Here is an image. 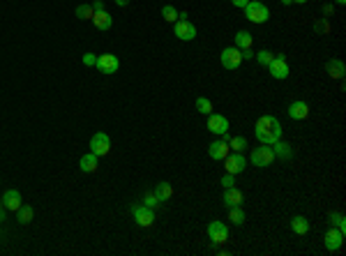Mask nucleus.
Masks as SVG:
<instances>
[{
	"label": "nucleus",
	"instance_id": "79ce46f5",
	"mask_svg": "<svg viewBox=\"0 0 346 256\" xmlns=\"http://www.w3.org/2000/svg\"><path fill=\"white\" fill-rule=\"evenodd\" d=\"M333 12V5H323V14H330Z\"/></svg>",
	"mask_w": 346,
	"mask_h": 256
},
{
	"label": "nucleus",
	"instance_id": "393cba45",
	"mask_svg": "<svg viewBox=\"0 0 346 256\" xmlns=\"http://www.w3.org/2000/svg\"><path fill=\"white\" fill-rule=\"evenodd\" d=\"M33 208L30 205H26V203H21V208L16 210V217H19V224H30L33 222Z\"/></svg>",
	"mask_w": 346,
	"mask_h": 256
},
{
	"label": "nucleus",
	"instance_id": "ddd939ff",
	"mask_svg": "<svg viewBox=\"0 0 346 256\" xmlns=\"http://www.w3.org/2000/svg\"><path fill=\"white\" fill-rule=\"evenodd\" d=\"M323 240H326V250L328 252H337L342 245H344V233H342L340 229H330Z\"/></svg>",
	"mask_w": 346,
	"mask_h": 256
},
{
	"label": "nucleus",
	"instance_id": "c756f323",
	"mask_svg": "<svg viewBox=\"0 0 346 256\" xmlns=\"http://www.w3.org/2000/svg\"><path fill=\"white\" fill-rule=\"evenodd\" d=\"M93 7L90 5H79L76 7V16H79V19H83V21H88V19H93Z\"/></svg>",
	"mask_w": 346,
	"mask_h": 256
},
{
	"label": "nucleus",
	"instance_id": "a878e982",
	"mask_svg": "<svg viewBox=\"0 0 346 256\" xmlns=\"http://www.w3.org/2000/svg\"><path fill=\"white\" fill-rule=\"evenodd\" d=\"M229 222L235 224V226H240V224L245 222V212H242V208H240V205H235V208H229Z\"/></svg>",
	"mask_w": 346,
	"mask_h": 256
},
{
	"label": "nucleus",
	"instance_id": "f3484780",
	"mask_svg": "<svg viewBox=\"0 0 346 256\" xmlns=\"http://www.w3.org/2000/svg\"><path fill=\"white\" fill-rule=\"evenodd\" d=\"M288 115H291L293 120H305L307 115H309V106H307V102H291L288 104Z\"/></svg>",
	"mask_w": 346,
	"mask_h": 256
},
{
	"label": "nucleus",
	"instance_id": "7ed1b4c3",
	"mask_svg": "<svg viewBox=\"0 0 346 256\" xmlns=\"http://www.w3.org/2000/svg\"><path fill=\"white\" fill-rule=\"evenodd\" d=\"M275 162V153H273V146H261V148H254L252 150V164L259 166V169H266L270 164Z\"/></svg>",
	"mask_w": 346,
	"mask_h": 256
},
{
	"label": "nucleus",
	"instance_id": "37998d69",
	"mask_svg": "<svg viewBox=\"0 0 346 256\" xmlns=\"http://www.w3.org/2000/svg\"><path fill=\"white\" fill-rule=\"evenodd\" d=\"M282 2H284V5H291V2H293V0H282Z\"/></svg>",
	"mask_w": 346,
	"mask_h": 256
},
{
	"label": "nucleus",
	"instance_id": "a18cd8bd",
	"mask_svg": "<svg viewBox=\"0 0 346 256\" xmlns=\"http://www.w3.org/2000/svg\"><path fill=\"white\" fill-rule=\"evenodd\" d=\"M293 2H300V5H302V2H307V0H293Z\"/></svg>",
	"mask_w": 346,
	"mask_h": 256
},
{
	"label": "nucleus",
	"instance_id": "aec40b11",
	"mask_svg": "<svg viewBox=\"0 0 346 256\" xmlns=\"http://www.w3.org/2000/svg\"><path fill=\"white\" fill-rule=\"evenodd\" d=\"M79 166H81L83 173H95V171H97V155H95V153L83 155L81 157V162H79Z\"/></svg>",
	"mask_w": 346,
	"mask_h": 256
},
{
	"label": "nucleus",
	"instance_id": "e433bc0d",
	"mask_svg": "<svg viewBox=\"0 0 346 256\" xmlns=\"http://www.w3.org/2000/svg\"><path fill=\"white\" fill-rule=\"evenodd\" d=\"M222 185H224V189H227V187H233V175H231V173L224 175V178H222Z\"/></svg>",
	"mask_w": 346,
	"mask_h": 256
},
{
	"label": "nucleus",
	"instance_id": "f257e3e1",
	"mask_svg": "<svg viewBox=\"0 0 346 256\" xmlns=\"http://www.w3.org/2000/svg\"><path fill=\"white\" fill-rule=\"evenodd\" d=\"M254 134H256V139L261 143L273 146L275 141L282 139V125L275 115H261L259 120H256V125H254Z\"/></svg>",
	"mask_w": 346,
	"mask_h": 256
},
{
	"label": "nucleus",
	"instance_id": "4be33fe9",
	"mask_svg": "<svg viewBox=\"0 0 346 256\" xmlns=\"http://www.w3.org/2000/svg\"><path fill=\"white\" fill-rule=\"evenodd\" d=\"M291 229H293V233H298V236H305L307 231H309V222H307L302 215H295V217L291 219Z\"/></svg>",
	"mask_w": 346,
	"mask_h": 256
},
{
	"label": "nucleus",
	"instance_id": "6ab92c4d",
	"mask_svg": "<svg viewBox=\"0 0 346 256\" xmlns=\"http://www.w3.org/2000/svg\"><path fill=\"white\" fill-rule=\"evenodd\" d=\"M93 26L97 28V30H109V28L114 26V19L109 16L107 12H97V14H93Z\"/></svg>",
	"mask_w": 346,
	"mask_h": 256
},
{
	"label": "nucleus",
	"instance_id": "cd10ccee",
	"mask_svg": "<svg viewBox=\"0 0 346 256\" xmlns=\"http://www.w3.org/2000/svg\"><path fill=\"white\" fill-rule=\"evenodd\" d=\"M229 148H231L233 153H242V150L247 148V139L245 136H233L231 141H229Z\"/></svg>",
	"mask_w": 346,
	"mask_h": 256
},
{
	"label": "nucleus",
	"instance_id": "423d86ee",
	"mask_svg": "<svg viewBox=\"0 0 346 256\" xmlns=\"http://www.w3.org/2000/svg\"><path fill=\"white\" fill-rule=\"evenodd\" d=\"M95 67L100 69L102 74H115L120 67V60H118V55H114V53H102V55H97Z\"/></svg>",
	"mask_w": 346,
	"mask_h": 256
},
{
	"label": "nucleus",
	"instance_id": "a211bd4d",
	"mask_svg": "<svg viewBox=\"0 0 346 256\" xmlns=\"http://www.w3.org/2000/svg\"><path fill=\"white\" fill-rule=\"evenodd\" d=\"M326 72L333 76V79H344L346 67H344V62H342V60L333 58V60H328V62H326Z\"/></svg>",
	"mask_w": 346,
	"mask_h": 256
},
{
	"label": "nucleus",
	"instance_id": "4c0bfd02",
	"mask_svg": "<svg viewBox=\"0 0 346 256\" xmlns=\"http://www.w3.org/2000/svg\"><path fill=\"white\" fill-rule=\"evenodd\" d=\"M240 53H242V60H252V58H254V53H252V51H249V49H245V51H240Z\"/></svg>",
	"mask_w": 346,
	"mask_h": 256
},
{
	"label": "nucleus",
	"instance_id": "49530a36",
	"mask_svg": "<svg viewBox=\"0 0 346 256\" xmlns=\"http://www.w3.org/2000/svg\"><path fill=\"white\" fill-rule=\"evenodd\" d=\"M259 2H261V0H259Z\"/></svg>",
	"mask_w": 346,
	"mask_h": 256
},
{
	"label": "nucleus",
	"instance_id": "5701e85b",
	"mask_svg": "<svg viewBox=\"0 0 346 256\" xmlns=\"http://www.w3.org/2000/svg\"><path fill=\"white\" fill-rule=\"evenodd\" d=\"M273 153H275V157H282V159H291L293 157L291 146H288V143H282V141L273 143Z\"/></svg>",
	"mask_w": 346,
	"mask_h": 256
},
{
	"label": "nucleus",
	"instance_id": "9d476101",
	"mask_svg": "<svg viewBox=\"0 0 346 256\" xmlns=\"http://www.w3.org/2000/svg\"><path fill=\"white\" fill-rule=\"evenodd\" d=\"M208 238L215 245H224L229 238V226L224 222H210L208 224Z\"/></svg>",
	"mask_w": 346,
	"mask_h": 256
},
{
	"label": "nucleus",
	"instance_id": "2f4dec72",
	"mask_svg": "<svg viewBox=\"0 0 346 256\" xmlns=\"http://www.w3.org/2000/svg\"><path fill=\"white\" fill-rule=\"evenodd\" d=\"M254 58H256L261 65H266V67H268V65H270V60H273L275 55L270 53V51H266V49H263V51H259V53H254Z\"/></svg>",
	"mask_w": 346,
	"mask_h": 256
},
{
	"label": "nucleus",
	"instance_id": "bb28decb",
	"mask_svg": "<svg viewBox=\"0 0 346 256\" xmlns=\"http://www.w3.org/2000/svg\"><path fill=\"white\" fill-rule=\"evenodd\" d=\"M196 111L203 115H210L213 113V102L208 100V97H199V100H196Z\"/></svg>",
	"mask_w": 346,
	"mask_h": 256
},
{
	"label": "nucleus",
	"instance_id": "9b49d317",
	"mask_svg": "<svg viewBox=\"0 0 346 256\" xmlns=\"http://www.w3.org/2000/svg\"><path fill=\"white\" fill-rule=\"evenodd\" d=\"M240 62H242V53H240L238 47H229L222 51V67L227 69H238Z\"/></svg>",
	"mask_w": 346,
	"mask_h": 256
},
{
	"label": "nucleus",
	"instance_id": "c85d7f7f",
	"mask_svg": "<svg viewBox=\"0 0 346 256\" xmlns=\"http://www.w3.org/2000/svg\"><path fill=\"white\" fill-rule=\"evenodd\" d=\"M162 16H164L169 23H175V21H178V9L173 5H164L162 7Z\"/></svg>",
	"mask_w": 346,
	"mask_h": 256
},
{
	"label": "nucleus",
	"instance_id": "58836bf2",
	"mask_svg": "<svg viewBox=\"0 0 346 256\" xmlns=\"http://www.w3.org/2000/svg\"><path fill=\"white\" fill-rule=\"evenodd\" d=\"M231 2H233L235 7H242V9H245V5L249 2V0H231Z\"/></svg>",
	"mask_w": 346,
	"mask_h": 256
},
{
	"label": "nucleus",
	"instance_id": "f704fd0d",
	"mask_svg": "<svg viewBox=\"0 0 346 256\" xmlns=\"http://www.w3.org/2000/svg\"><path fill=\"white\" fill-rule=\"evenodd\" d=\"M314 30H316V33H326V30H328V19H321V21H316V26H314Z\"/></svg>",
	"mask_w": 346,
	"mask_h": 256
},
{
	"label": "nucleus",
	"instance_id": "f03ea898",
	"mask_svg": "<svg viewBox=\"0 0 346 256\" xmlns=\"http://www.w3.org/2000/svg\"><path fill=\"white\" fill-rule=\"evenodd\" d=\"M245 19L252 23H266L270 19V9L259 0H249L245 5Z\"/></svg>",
	"mask_w": 346,
	"mask_h": 256
},
{
	"label": "nucleus",
	"instance_id": "72a5a7b5",
	"mask_svg": "<svg viewBox=\"0 0 346 256\" xmlns=\"http://www.w3.org/2000/svg\"><path fill=\"white\" fill-rule=\"evenodd\" d=\"M95 62H97V55H95V53H83V65L95 67Z\"/></svg>",
	"mask_w": 346,
	"mask_h": 256
},
{
	"label": "nucleus",
	"instance_id": "7c9ffc66",
	"mask_svg": "<svg viewBox=\"0 0 346 256\" xmlns=\"http://www.w3.org/2000/svg\"><path fill=\"white\" fill-rule=\"evenodd\" d=\"M330 222L337 226V229L344 233L346 231V219H344V215H340V212H330Z\"/></svg>",
	"mask_w": 346,
	"mask_h": 256
},
{
	"label": "nucleus",
	"instance_id": "dca6fc26",
	"mask_svg": "<svg viewBox=\"0 0 346 256\" xmlns=\"http://www.w3.org/2000/svg\"><path fill=\"white\" fill-rule=\"evenodd\" d=\"M222 203L227 205V208H235V205H242V192L235 187H227L224 189V199Z\"/></svg>",
	"mask_w": 346,
	"mask_h": 256
},
{
	"label": "nucleus",
	"instance_id": "412c9836",
	"mask_svg": "<svg viewBox=\"0 0 346 256\" xmlns=\"http://www.w3.org/2000/svg\"><path fill=\"white\" fill-rule=\"evenodd\" d=\"M153 192H155V196L160 199V203H167L169 199L173 196V187L169 185V182H160V185H155Z\"/></svg>",
	"mask_w": 346,
	"mask_h": 256
},
{
	"label": "nucleus",
	"instance_id": "20e7f679",
	"mask_svg": "<svg viewBox=\"0 0 346 256\" xmlns=\"http://www.w3.org/2000/svg\"><path fill=\"white\" fill-rule=\"evenodd\" d=\"M109 150H111V139H109L107 132L93 134V139H90V153H95L97 157H104L109 155Z\"/></svg>",
	"mask_w": 346,
	"mask_h": 256
},
{
	"label": "nucleus",
	"instance_id": "2eb2a0df",
	"mask_svg": "<svg viewBox=\"0 0 346 256\" xmlns=\"http://www.w3.org/2000/svg\"><path fill=\"white\" fill-rule=\"evenodd\" d=\"M21 194H19V189H7L5 194H2V205H5L7 210H14V212H16V210L21 208Z\"/></svg>",
	"mask_w": 346,
	"mask_h": 256
},
{
	"label": "nucleus",
	"instance_id": "4468645a",
	"mask_svg": "<svg viewBox=\"0 0 346 256\" xmlns=\"http://www.w3.org/2000/svg\"><path fill=\"white\" fill-rule=\"evenodd\" d=\"M208 153H210V157L213 159H217V162H222L224 157L231 153V148H229V141H224V139H220V141L210 143V148H208Z\"/></svg>",
	"mask_w": 346,
	"mask_h": 256
},
{
	"label": "nucleus",
	"instance_id": "c03bdc74",
	"mask_svg": "<svg viewBox=\"0 0 346 256\" xmlns=\"http://www.w3.org/2000/svg\"><path fill=\"white\" fill-rule=\"evenodd\" d=\"M335 2H337V5H344V2H346V0H335Z\"/></svg>",
	"mask_w": 346,
	"mask_h": 256
},
{
	"label": "nucleus",
	"instance_id": "6e6552de",
	"mask_svg": "<svg viewBox=\"0 0 346 256\" xmlns=\"http://www.w3.org/2000/svg\"><path fill=\"white\" fill-rule=\"evenodd\" d=\"M132 217L139 226H153L155 224V212L148 205H132Z\"/></svg>",
	"mask_w": 346,
	"mask_h": 256
},
{
	"label": "nucleus",
	"instance_id": "1a4fd4ad",
	"mask_svg": "<svg viewBox=\"0 0 346 256\" xmlns=\"http://www.w3.org/2000/svg\"><path fill=\"white\" fill-rule=\"evenodd\" d=\"M247 166L245 157H242V153H229L227 157H224V169H227V173L235 175V173H242Z\"/></svg>",
	"mask_w": 346,
	"mask_h": 256
},
{
	"label": "nucleus",
	"instance_id": "b1692460",
	"mask_svg": "<svg viewBox=\"0 0 346 256\" xmlns=\"http://www.w3.org/2000/svg\"><path fill=\"white\" fill-rule=\"evenodd\" d=\"M235 44H238L240 51L252 49V35L247 33V30H238V33H235Z\"/></svg>",
	"mask_w": 346,
	"mask_h": 256
},
{
	"label": "nucleus",
	"instance_id": "a19ab883",
	"mask_svg": "<svg viewBox=\"0 0 346 256\" xmlns=\"http://www.w3.org/2000/svg\"><path fill=\"white\" fill-rule=\"evenodd\" d=\"M115 5H120V7H127V5H129V0H115Z\"/></svg>",
	"mask_w": 346,
	"mask_h": 256
},
{
	"label": "nucleus",
	"instance_id": "f8f14e48",
	"mask_svg": "<svg viewBox=\"0 0 346 256\" xmlns=\"http://www.w3.org/2000/svg\"><path fill=\"white\" fill-rule=\"evenodd\" d=\"M208 129H210L213 134L222 136L224 132H229V120L224 118V115H220V113H210V115H208Z\"/></svg>",
	"mask_w": 346,
	"mask_h": 256
},
{
	"label": "nucleus",
	"instance_id": "ea45409f",
	"mask_svg": "<svg viewBox=\"0 0 346 256\" xmlns=\"http://www.w3.org/2000/svg\"><path fill=\"white\" fill-rule=\"evenodd\" d=\"M5 212H7V208H5V205H2V199H0V222L5 219Z\"/></svg>",
	"mask_w": 346,
	"mask_h": 256
},
{
	"label": "nucleus",
	"instance_id": "39448f33",
	"mask_svg": "<svg viewBox=\"0 0 346 256\" xmlns=\"http://www.w3.org/2000/svg\"><path fill=\"white\" fill-rule=\"evenodd\" d=\"M268 69H270V74H273V79H280V81H284V79H288V74H291V69H288V62L287 58L282 53H277L270 60V65H268Z\"/></svg>",
	"mask_w": 346,
	"mask_h": 256
},
{
	"label": "nucleus",
	"instance_id": "473e14b6",
	"mask_svg": "<svg viewBox=\"0 0 346 256\" xmlns=\"http://www.w3.org/2000/svg\"><path fill=\"white\" fill-rule=\"evenodd\" d=\"M143 205H148V208H157V205H162L160 203V199H157V196H155V192H148L146 194V199H143Z\"/></svg>",
	"mask_w": 346,
	"mask_h": 256
},
{
	"label": "nucleus",
	"instance_id": "c9c22d12",
	"mask_svg": "<svg viewBox=\"0 0 346 256\" xmlns=\"http://www.w3.org/2000/svg\"><path fill=\"white\" fill-rule=\"evenodd\" d=\"M90 7H93V12H95V14H97V12H107V9H104V2H102V0H95V2H93Z\"/></svg>",
	"mask_w": 346,
	"mask_h": 256
},
{
	"label": "nucleus",
	"instance_id": "0eeeda50",
	"mask_svg": "<svg viewBox=\"0 0 346 256\" xmlns=\"http://www.w3.org/2000/svg\"><path fill=\"white\" fill-rule=\"evenodd\" d=\"M173 35L182 42H192L194 37H196V28H194L187 19H178L173 23Z\"/></svg>",
	"mask_w": 346,
	"mask_h": 256
}]
</instances>
